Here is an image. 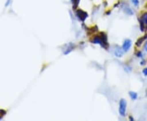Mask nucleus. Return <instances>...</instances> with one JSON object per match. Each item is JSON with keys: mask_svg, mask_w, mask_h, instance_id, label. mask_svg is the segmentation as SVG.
Returning <instances> with one entry per match:
<instances>
[{"mask_svg": "<svg viewBox=\"0 0 147 121\" xmlns=\"http://www.w3.org/2000/svg\"><path fill=\"white\" fill-rule=\"evenodd\" d=\"M139 20V24H140V29L142 31H145L147 30V12L143 13L142 16H140Z\"/></svg>", "mask_w": 147, "mask_h": 121, "instance_id": "obj_1", "label": "nucleus"}, {"mask_svg": "<svg viewBox=\"0 0 147 121\" xmlns=\"http://www.w3.org/2000/svg\"><path fill=\"white\" fill-rule=\"evenodd\" d=\"M127 101L123 98H122L119 101V113L121 116L124 117L126 116V111H127Z\"/></svg>", "mask_w": 147, "mask_h": 121, "instance_id": "obj_2", "label": "nucleus"}, {"mask_svg": "<svg viewBox=\"0 0 147 121\" xmlns=\"http://www.w3.org/2000/svg\"><path fill=\"white\" fill-rule=\"evenodd\" d=\"M121 8H122L123 11L126 13L127 15H128V16H133L134 13H135L133 9H131V7H130V6L128 5L127 3H122Z\"/></svg>", "mask_w": 147, "mask_h": 121, "instance_id": "obj_3", "label": "nucleus"}, {"mask_svg": "<svg viewBox=\"0 0 147 121\" xmlns=\"http://www.w3.org/2000/svg\"><path fill=\"white\" fill-rule=\"evenodd\" d=\"M131 44H132V42H131V39H125L123 41V45H122V48H123V50L124 53H127L130 50V48L131 47Z\"/></svg>", "mask_w": 147, "mask_h": 121, "instance_id": "obj_4", "label": "nucleus"}, {"mask_svg": "<svg viewBox=\"0 0 147 121\" xmlns=\"http://www.w3.org/2000/svg\"><path fill=\"white\" fill-rule=\"evenodd\" d=\"M76 16H77V17L79 18L80 21H83V22H84L85 20H86V18L88 16V13H87V12H85V11H82V10L77 11V12H76Z\"/></svg>", "mask_w": 147, "mask_h": 121, "instance_id": "obj_5", "label": "nucleus"}, {"mask_svg": "<svg viewBox=\"0 0 147 121\" xmlns=\"http://www.w3.org/2000/svg\"><path fill=\"white\" fill-rule=\"evenodd\" d=\"M123 48L120 47H116L114 50V55L116 57H122L123 55Z\"/></svg>", "mask_w": 147, "mask_h": 121, "instance_id": "obj_6", "label": "nucleus"}, {"mask_svg": "<svg viewBox=\"0 0 147 121\" xmlns=\"http://www.w3.org/2000/svg\"><path fill=\"white\" fill-rule=\"evenodd\" d=\"M65 46H66L67 48H66V51H65V52H64V53H65V54H68L69 53H70V52H71V51L74 49V44L72 43H68V44H66Z\"/></svg>", "mask_w": 147, "mask_h": 121, "instance_id": "obj_7", "label": "nucleus"}, {"mask_svg": "<svg viewBox=\"0 0 147 121\" xmlns=\"http://www.w3.org/2000/svg\"><path fill=\"white\" fill-rule=\"evenodd\" d=\"M146 39H147V35L146 34V35L142 36V38H140L139 39H137V43H136V46H137V47H140V46L142 45V43L145 42V41H146Z\"/></svg>", "mask_w": 147, "mask_h": 121, "instance_id": "obj_8", "label": "nucleus"}, {"mask_svg": "<svg viewBox=\"0 0 147 121\" xmlns=\"http://www.w3.org/2000/svg\"><path fill=\"white\" fill-rule=\"evenodd\" d=\"M128 95H129L130 98H131L132 101L137 100V98H138V94H137V93H136V92L130 91V92L128 93Z\"/></svg>", "mask_w": 147, "mask_h": 121, "instance_id": "obj_9", "label": "nucleus"}, {"mask_svg": "<svg viewBox=\"0 0 147 121\" xmlns=\"http://www.w3.org/2000/svg\"><path fill=\"white\" fill-rule=\"evenodd\" d=\"M136 54H137V57L141 58V59H143V58H144V54H143V53H142V52H141V51L137 52Z\"/></svg>", "mask_w": 147, "mask_h": 121, "instance_id": "obj_10", "label": "nucleus"}, {"mask_svg": "<svg viewBox=\"0 0 147 121\" xmlns=\"http://www.w3.org/2000/svg\"><path fill=\"white\" fill-rule=\"evenodd\" d=\"M131 3L134 6H136V7L139 5V0H131Z\"/></svg>", "mask_w": 147, "mask_h": 121, "instance_id": "obj_11", "label": "nucleus"}, {"mask_svg": "<svg viewBox=\"0 0 147 121\" xmlns=\"http://www.w3.org/2000/svg\"><path fill=\"white\" fill-rule=\"evenodd\" d=\"M143 50H144V53H146L147 54V40L145 41V43H144V48H143Z\"/></svg>", "mask_w": 147, "mask_h": 121, "instance_id": "obj_12", "label": "nucleus"}, {"mask_svg": "<svg viewBox=\"0 0 147 121\" xmlns=\"http://www.w3.org/2000/svg\"><path fill=\"white\" fill-rule=\"evenodd\" d=\"M142 73L144 74V76H147V67L143 69V70H142Z\"/></svg>", "mask_w": 147, "mask_h": 121, "instance_id": "obj_13", "label": "nucleus"}, {"mask_svg": "<svg viewBox=\"0 0 147 121\" xmlns=\"http://www.w3.org/2000/svg\"><path fill=\"white\" fill-rule=\"evenodd\" d=\"M146 62H145V60H143V59H142V62H141V65H144V64H146Z\"/></svg>", "mask_w": 147, "mask_h": 121, "instance_id": "obj_14", "label": "nucleus"}, {"mask_svg": "<svg viewBox=\"0 0 147 121\" xmlns=\"http://www.w3.org/2000/svg\"><path fill=\"white\" fill-rule=\"evenodd\" d=\"M129 120L131 121H133L134 120V118H133V117H131V116H130V117H129Z\"/></svg>", "mask_w": 147, "mask_h": 121, "instance_id": "obj_15", "label": "nucleus"}]
</instances>
